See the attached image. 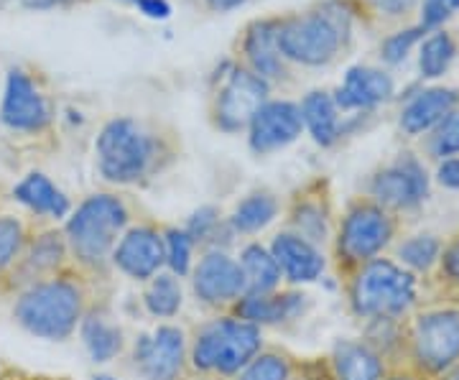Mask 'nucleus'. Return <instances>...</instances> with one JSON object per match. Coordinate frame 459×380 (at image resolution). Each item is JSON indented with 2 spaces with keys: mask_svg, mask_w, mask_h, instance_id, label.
<instances>
[{
  "mask_svg": "<svg viewBox=\"0 0 459 380\" xmlns=\"http://www.w3.org/2000/svg\"><path fill=\"white\" fill-rule=\"evenodd\" d=\"M115 281H102L72 263L11 298L8 312L26 334L47 342H69L95 307L113 304Z\"/></svg>",
  "mask_w": 459,
  "mask_h": 380,
  "instance_id": "1",
  "label": "nucleus"
},
{
  "mask_svg": "<svg viewBox=\"0 0 459 380\" xmlns=\"http://www.w3.org/2000/svg\"><path fill=\"white\" fill-rule=\"evenodd\" d=\"M179 141L164 125L120 116L108 120L95 141L100 177L115 186H143L177 164Z\"/></svg>",
  "mask_w": 459,
  "mask_h": 380,
  "instance_id": "2",
  "label": "nucleus"
},
{
  "mask_svg": "<svg viewBox=\"0 0 459 380\" xmlns=\"http://www.w3.org/2000/svg\"><path fill=\"white\" fill-rule=\"evenodd\" d=\"M135 220V204L126 194L95 192L84 197L62 222L72 263L95 279L115 281L110 255L120 235Z\"/></svg>",
  "mask_w": 459,
  "mask_h": 380,
  "instance_id": "3",
  "label": "nucleus"
},
{
  "mask_svg": "<svg viewBox=\"0 0 459 380\" xmlns=\"http://www.w3.org/2000/svg\"><path fill=\"white\" fill-rule=\"evenodd\" d=\"M403 235V220L377 204L368 194H355L337 215L329 243V265L337 283H342L360 265L388 255Z\"/></svg>",
  "mask_w": 459,
  "mask_h": 380,
  "instance_id": "4",
  "label": "nucleus"
},
{
  "mask_svg": "<svg viewBox=\"0 0 459 380\" xmlns=\"http://www.w3.org/2000/svg\"><path fill=\"white\" fill-rule=\"evenodd\" d=\"M340 289L347 312L358 324L373 319H406L424 301V281L395 263L391 255L360 265L340 283Z\"/></svg>",
  "mask_w": 459,
  "mask_h": 380,
  "instance_id": "5",
  "label": "nucleus"
},
{
  "mask_svg": "<svg viewBox=\"0 0 459 380\" xmlns=\"http://www.w3.org/2000/svg\"><path fill=\"white\" fill-rule=\"evenodd\" d=\"M192 376L235 380L265 345L261 327L232 315H207L186 327Z\"/></svg>",
  "mask_w": 459,
  "mask_h": 380,
  "instance_id": "6",
  "label": "nucleus"
},
{
  "mask_svg": "<svg viewBox=\"0 0 459 380\" xmlns=\"http://www.w3.org/2000/svg\"><path fill=\"white\" fill-rule=\"evenodd\" d=\"M459 363V304L424 298L406 316V365L439 378Z\"/></svg>",
  "mask_w": 459,
  "mask_h": 380,
  "instance_id": "7",
  "label": "nucleus"
},
{
  "mask_svg": "<svg viewBox=\"0 0 459 380\" xmlns=\"http://www.w3.org/2000/svg\"><path fill=\"white\" fill-rule=\"evenodd\" d=\"M352 36V11L344 3H327L307 16L281 23V56L304 66H325L337 59Z\"/></svg>",
  "mask_w": 459,
  "mask_h": 380,
  "instance_id": "8",
  "label": "nucleus"
},
{
  "mask_svg": "<svg viewBox=\"0 0 459 380\" xmlns=\"http://www.w3.org/2000/svg\"><path fill=\"white\" fill-rule=\"evenodd\" d=\"M362 194L406 220L419 215L431 199V174L413 151H401L368 177Z\"/></svg>",
  "mask_w": 459,
  "mask_h": 380,
  "instance_id": "9",
  "label": "nucleus"
},
{
  "mask_svg": "<svg viewBox=\"0 0 459 380\" xmlns=\"http://www.w3.org/2000/svg\"><path fill=\"white\" fill-rule=\"evenodd\" d=\"M128 365L141 380H186L189 370V334L184 324L159 322L146 334H138L128 350Z\"/></svg>",
  "mask_w": 459,
  "mask_h": 380,
  "instance_id": "10",
  "label": "nucleus"
},
{
  "mask_svg": "<svg viewBox=\"0 0 459 380\" xmlns=\"http://www.w3.org/2000/svg\"><path fill=\"white\" fill-rule=\"evenodd\" d=\"M189 289L204 315H228L230 307L246 294V279L230 250H204L192 265Z\"/></svg>",
  "mask_w": 459,
  "mask_h": 380,
  "instance_id": "11",
  "label": "nucleus"
},
{
  "mask_svg": "<svg viewBox=\"0 0 459 380\" xmlns=\"http://www.w3.org/2000/svg\"><path fill=\"white\" fill-rule=\"evenodd\" d=\"M337 207H334V194L325 177L309 179L294 189V194L283 204V225L286 230L296 232L307 238L316 248H322L329 255V243L337 225Z\"/></svg>",
  "mask_w": 459,
  "mask_h": 380,
  "instance_id": "12",
  "label": "nucleus"
},
{
  "mask_svg": "<svg viewBox=\"0 0 459 380\" xmlns=\"http://www.w3.org/2000/svg\"><path fill=\"white\" fill-rule=\"evenodd\" d=\"M115 276H123L133 283H146L166 268L164 255V222L153 217H138L120 235L110 255Z\"/></svg>",
  "mask_w": 459,
  "mask_h": 380,
  "instance_id": "13",
  "label": "nucleus"
},
{
  "mask_svg": "<svg viewBox=\"0 0 459 380\" xmlns=\"http://www.w3.org/2000/svg\"><path fill=\"white\" fill-rule=\"evenodd\" d=\"M0 123L13 135H41L54 123V105L29 72L11 69L0 99Z\"/></svg>",
  "mask_w": 459,
  "mask_h": 380,
  "instance_id": "14",
  "label": "nucleus"
},
{
  "mask_svg": "<svg viewBox=\"0 0 459 380\" xmlns=\"http://www.w3.org/2000/svg\"><path fill=\"white\" fill-rule=\"evenodd\" d=\"M268 99V82L253 74L250 69H232L210 105V120L214 131L235 133L246 131L250 117Z\"/></svg>",
  "mask_w": 459,
  "mask_h": 380,
  "instance_id": "15",
  "label": "nucleus"
},
{
  "mask_svg": "<svg viewBox=\"0 0 459 380\" xmlns=\"http://www.w3.org/2000/svg\"><path fill=\"white\" fill-rule=\"evenodd\" d=\"M69 265H72V255H69V246H66L62 225L41 222L39 230L33 232L31 243L23 250V258L18 261L13 276H11V283H8V304L23 289H29L33 283L62 273Z\"/></svg>",
  "mask_w": 459,
  "mask_h": 380,
  "instance_id": "16",
  "label": "nucleus"
},
{
  "mask_svg": "<svg viewBox=\"0 0 459 380\" xmlns=\"http://www.w3.org/2000/svg\"><path fill=\"white\" fill-rule=\"evenodd\" d=\"M312 312V297L301 286H281L268 294H243L228 315L255 327H289Z\"/></svg>",
  "mask_w": 459,
  "mask_h": 380,
  "instance_id": "17",
  "label": "nucleus"
},
{
  "mask_svg": "<svg viewBox=\"0 0 459 380\" xmlns=\"http://www.w3.org/2000/svg\"><path fill=\"white\" fill-rule=\"evenodd\" d=\"M403 99L406 102L398 113V128L406 138H427L459 110V90L449 84L413 87Z\"/></svg>",
  "mask_w": 459,
  "mask_h": 380,
  "instance_id": "18",
  "label": "nucleus"
},
{
  "mask_svg": "<svg viewBox=\"0 0 459 380\" xmlns=\"http://www.w3.org/2000/svg\"><path fill=\"white\" fill-rule=\"evenodd\" d=\"M247 143L255 156H268L291 146L304 133V120L296 102L265 99L247 123Z\"/></svg>",
  "mask_w": 459,
  "mask_h": 380,
  "instance_id": "19",
  "label": "nucleus"
},
{
  "mask_svg": "<svg viewBox=\"0 0 459 380\" xmlns=\"http://www.w3.org/2000/svg\"><path fill=\"white\" fill-rule=\"evenodd\" d=\"M268 250L279 263L283 286H307L319 281L329 265L325 250L286 228L273 232V238L268 240Z\"/></svg>",
  "mask_w": 459,
  "mask_h": 380,
  "instance_id": "20",
  "label": "nucleus"
},
{
  "mask_svg": "<svg viewBox=\"0 0 459 380\" xmlns=\"http://www.w3.org/2000/svg\"><path fill=\"white\" fill-rule=\"evenodd\" d=\"M299 110H301L304 128L309 131L314 143L322 146V149H332L340 141H344L347 135H355L360 128H365V120L373 116V113L342 116L334 98L329 92H325V90L309 92L307 98L301 99Z\"/></svg>",
  "mask_w": 459,
  "mask_h": 380,
  "instance_id": "21",
  "label": "nucleus"
},
{
  "mask_svg": "<svg viewBox=\"0 0 459 380\" xmlns=\"http://www.w3.org/2000/svg\"><path fill=\"white\" fill-rule=\"evenodd\" d=\"M340 113H376L380 105L395 98L394 77L380 66L355 65L347 69L342 84L332 95Z\"/></svg>",
  "mask_w": 459,
  "mask_h": 380,
  "instance_id": "22",
  "label": "nucleus"
},
{
  "mask_svg": "<svg viewBox=\"0 0 459 380\" xmlns=\"http://www.w3.org/2000/svg\"><path fill=\"white\" fill-rule=\"evenodd\" d=\"M77 334L82 337V345L90 355V360L98 365H108L117 358H123L128 345H131L126 337V330L113 319V304L95 307L90 315L84 316Z\"/></svg>",
  "mask_w": 459,
  "mask_h": 380,
  "instance_id": "23",
  "label": "nucleus"
},
{
  "mask_svg": "<svg viewBox=\"0 0 459 380\" xmlns=\"http://www.w3.org/2000/svg\"><path fill=\"white\" fill-rule=\"evenodd\" d=\"M11 197L16 199L18 204L26 210V215L39 217L44 222H54V225L65 222L69 212L74 210L65 192L51 182L47 174H41V171L26 174L13 186Z\"/></svg>",
  "mask_w": 459,
  "mask_h": 380,
  "instance_id": "24",
  "label": "nucleus"
},
{
  "mask_svg": "<svg viewBox=\"0 0 459 380\" xmlns=\"http://www.w3.org/2000/svg\"><path fill=\"white\" fill-rule=\"evenodd\" d=\"M332 380H383L388 363L362 337H342L327 352Z\"/></svg>",
  "mask_w": 459,
  "mask_h": 380,
  "instance_id": "25",
  "label": "nucleus"
},
{
  "mask_svg": "<svg viewBox=\"0 0 459 380\" xmlns=\"http://www.w3.org/2000/svg\"><path fill=\"white\" fill-rule=\"evenodd\" d=\"M44 220L26 212H0V307H8V283L23 250Z\"/></svg>",
  "mask_w": 459,
  "mask_h": 380,
  "instance_id": "26",
  "label": "nucleus"
},
{
  "mask_svg": "<svg viewBox=\"0 0 459 380\" xmlns=\"http://www.w3.org/2000/svg\"><path fill=\"white\" fill-rule=\"evenodd\" d=\"M281 212H283V204H281L279 194L268 186H258V189L247 192L246 197L232 207V212L228 215V225L235 238L253 240L271 222H276Z\"/></svg>",
  "mask_w": 459,
  "mask_h": 380,
  "instance_id": "27",
  "label": "nucleus"
},
{
  "mask_svg": "<svg viewBox=\"0 0 459 380\" xmlns=\"http://www.w3.org/2000/svg\"><path fill=\"white\" fill-rule=\"evenodd\" d=\"M279 21H255L246 36V56L250 72L261 80H279L286 74L283 56L279 51Z\"/></svg>",
  "mask_w": 459,
  "mask_h": 380,
  "instance_id": "28",
  "label": "nucleus"
},
{
  "mask_svg": "<svg viewBox=\"0 0 459 380\" xmlns=\"http://www.w3.org/2000/svg\"><path fill=\"white\" fill-rule=\"evenodd\" d=\"M444 238L439 232H411V235H401L391 248V258L395 263H401L406 271H411L416 279L427 283L434 273V268L439 263L442 255Z\"/></svg>",
  "mask_w": 459,
  "mask_h": 380,
  "instance_id": "29",
  "label": "nucleus"
},
{
  "mask_svg": "<svg viewBox=\"0 0 459 380\" xmlns=\"http://www.w3.org/2000/svg\"><path fill=\"white\" fill-rule=\"evenodd\" d=\"M235 261L246 279V294H268V291H276L283 286L279 263L271 255L268 246L261 240H255V238L246 240L238 250Z\"/></svg>",
  "mask_w": 459,
  "mask_h": 380,
  "instance_id": "30",
  "label": "nucleus"
},
{
  "mask_svg": "<svg viewBox=\"0 0 459 380\" xmlns=\"http://www.w3.org/2000/svg\"><path fill=\"white\" fill-rule=\"evenodd\" d=\"M304 355L279 342H265L235 380H301Z\"/></svg>",
  "mask_w": 459,
  "mask_h": 380,
  "instance_id": "31",
  "label": "nucleus"
},
{
  "mask_svg": "<svg viewBox=\"0 0 459 380\" xmlns=\"http://www.w3.org/2000/svg\"><path fill=\"white\" fill-rule=\"evenodd\" d=\"M141 307L156 322H174L184 307V283L174 273L161 271L146 283H141Z\"/></svg>",
  "mask_w": 459,
  "mask_h": 380,
  "instance_id": "32",
  "label": "nucleus"
},
{
  "mask_svg": "<svg viewBox=\"0 0 459 380\" xmlns=\"http://www.w3.org/2000/svg\"><path fill=\"white\" fill-rule=\"evenodd\" d=\"M181 228L192 238L197 255L204 250H228L230 243L235 240V235L228 225V215H222L220 207H214V204L199 207L197 212H192V217L186 220V225H181Z\"/></svg>",
  "mask_w": 459,
  "mask_h": 380,
  "instance_id": "33",
  "label": "nucleus"
},
{
  "mask_svg": "<svg viewBox=\"0 0 459 380\" xmlns=\"http://www.w3.org/2000/svg\"><path fill=\"white\" fill-rule=\"evenodd\" d=\"M360 337L388 363V367L406 363V319L365 322L360 324Z\"/></svg>",
  "mask_w": 459,
  "mask_h": 380,
  "instance_id": "34",
  "label": "nucleus"
},
{
  "mask_svg": "<svg viewBox=\"0 0 459 380\" xmlns=\"http://www.w3.org/2000/svg\"><path fill=\"white\" fill-rule=\"evenodd\" d=\"M424 298H444L459 304V230L444 238L439 263L431 279L424 283Z\"/></svg>",
  "mask_w": 459,
  "mask_h": 380,
  "instance_id": "35",
  "label": "nucleus"
},
{
  "mask_svg": "<svg viewBox=\"0 0 459 380\" xmlns=\"http://www.w3.org/2000/svg\"><path fill=\"white\" fill-rule=\"evenodd\" d=\"M457 39L449 31H431L419 44V74L421 80L437 82L452 69L457 59Z\"/></svg>",
  "mask_w": 459,
  "mask_h": 380,
  "instance_id": "36",
  "label": "nucleus"
},
{
  "mask_svg": "<svg viewBox=\"0 0 459 380\" xmlns=\"http://www.w3.org/2000/svg\"><path fill=\"white\" fill-rule=\"evenodd\" d=\"M164 255L166 271L174 273L177 279H189L192 265L197 261V248L192 243V238L186 235L179 225H164Z\"/></svg>",
  "mask_w": 459,
  "mask_h": 380,
  "instance_id": "37",
  "label": "nucleus"
},
{
  "mask_svg": "<svg viewBox=\"0 0 459 380\" xmlns=\"http://www.w3.org/2000/svg\"><path fill=\"white\" fill-rule=\"evenodd\" d=\"M424 36H427V31L416 23V26L401 29V31L391 33L388 39H383V44H380V59H383V65H406L409 56L413 54V49H419V44L424 41Z\"/></svg>",
  "mask_w": 459,
  "mask_h": 380,
  "instance_id": "38",
  "label": "nucleus"
},
{
  "mask_svg": "<svg viewBox=\"0 0 459 380\" xmlns=\"http://www.w3.org/2000/svg\"><path fill=\"white\" fill-rule=\"evenodd\" d=\"M427 153L437 164L444 159L459 156V110L446 117L431 135H427Z\"/></svg>",
  "mask_w": 459,
  "mask_h": 380,
  "instance_id": "39",
  "label": "nucleus"
},
{
  "mask_svg": "<svg viewBox=\"0 0 459 380\" xmlns=\"http://www.w3.org/2000/svg\"><path fill=\"white\" fill-rule=\"evenodd\" d=\"M452 16H455V11H449L442 0H421V5H419V26L427 33L442 31Z\"/></svg>",
  "mask_w": 459,
  "mask_h": 380,
  "instance_id": "40",
  "label": "nucleus"
},
{
  "mask_svg": "<svg viewBox=\"0 0 459 380\" xmlns=\"http://www.w3.org/2000/svg\"><path fill=\"white\" fill-rule=\"evenodd\" d=\"M434 179L437 184L446 189V192H457L459 194V156H452V159H444L437 164V171H434Z\"/></svg>",
  "mask_w": 459,
  "mask_h": 380,
  "instance_id": "41",
  "label": "nucleus"
},
{
  "mask_svg": "<svg viewBox=\"0 0 459 380\" xmlns=\"http://www.w3.org/2000/svg\"><path fill=\"white\" fill-rule=\"evenodd\" d=\"M416 3L419 0H373V5H376L377 11L388 18L409 16L411 11L416 8Z\"/></svg>",
  "mask_w": 459,
  "mask_h": 380,
  "instance_id": "42",
  "label": "nucleus"
},
{
  "mask_svg": "<svg viewBox=\"0 0 459 380\" xmlns=\"http://www.w3.org/2000/svg\"><path fill=\"white\" fill-rule=\"evenodd\" d=\"M383 380H431L427 378L424 373H419L416 367H411V365H394V367H388V373L383 376Z\"/></svg>",
  "mask_w": 459,
  "mask_h": 380,
  "instance_id": "43",
  "label": "nucleus"
},
{
  "mask_svg": "<svg viewBox=\"0 0 459 380\" xmlns=\"http://www.w3.org/2000/svg\"><path fill=\"white\" fill-rule=\"evenodd\" d=\"M138 5H141V11L151 18H166L171 13V8H169L166 0H138Z\"/></svg>",
  "mask_w": 459,
  "mask_h": 380,
  "instance_id": "44",
  "label": "nucleus"
},
{
  "mask_svg": "<svg viewBox=\"0 0 459 380\" xmlns=\"http://www.w3.org/2000/svg\"><path fill=\"white\" fill-rule=\"evenodd\" d=\"M16 380H72L69 376H51V373H33V370H23Z\"/></svg>",
  "mask_w": 459,
  "mask_h": 380,
  "instance_id": "45",
  "label": "nucleus"
},
{
  "mask_svg": "<svg viewBox=\"0 0 459 380\" xmlns=\"http://www.w3.org/2000/svg\"><path fill=\"white\" fill-rule=\"evenodd\" d=\"M207 3L212 5L214 11H232V8L243 5L246 0H207Z\"/></svg>",
  "mask_w": 459,
  "mask_h": 380,
  "instance_id": "46",
  "label": "nucleus"
},
{
  "mask_svg": "<svg viewBox=\"0 0 459 380\" xmlns=\"http://www.w3.org/2000/svg\"><path fill=\"white\" fill-rule=\"evenodd\" d=\"M18 367H21V365L8 363V360H3V358H0V380H8V378H11V376L16 373Z\"/></svg>",
  "mask_w": 459,
  "mask_h": 380,
  "instance_id": "47",
  "label": "nucleus"
},
{
  "mask_svg": "<svg viewBox=\"0 0 459 380\" xmlns=\"http://www.w3.org/2000/svg\"><path fill=\"white\" fill-rule=\"evenodd\" d=\"M434 380H459V363L452 365L449 370H444L442 376H439V378H434Z\"/></svg>",
  "mask_w": 459,
  "mask_h": 380,
  "instance_id": "48",
  "label": "nucleus"
},
{
  "mask_svg": "<svg viewBox=\"0 0 459 380\" xmlns=\"http://www.w3.org/2000/svg\"><path fill=\"white\" fill-rule=\"evenodd\" d=\"M186 380H230V378H217V376H189Z\"/></svg>",
  "mask_w": 459,
  "mask_h": 380,
  "instance_id": "49",
  "label": "nucleus"
},
{
  "mask_svg": "<svg viewBox=\"0 0 459 380\" xmlns=\"http://www.w3.org/2000/svg\"><path fill=\"white\" fill-rule=\"evenodd\" d=\"M442 3L449 11H459V0H442Z\"/></svg>",
  "mask_w": 459,
  "mask_h": 380,
  "instance_id": "50",
  "label": "nucleus"
},
{
  "mask_svg": "<svg viewBox=\"0 0 459 380\" xmlns=\"http://www.w3.org/2000/svg\"><path fill=\"white\" fill-rule=\"evenodd\" d=\"M23 370H26V367H18L16 373H13V376H11V378H8V380H16L18 376H21V373H23Z\"/></svg>",
  "mask_w": 459,
  "mask_h": 380,
  "instance_id": "51",
  "label": "nucleus"
},
{
  "mask_svg": "<svg viewBox=\"0 0 459 380\" xmlns=\"http://www.w3.org/2000/svg\"><path fill=\"white\" fill-rule=\"evenodd\" d=\"M3 3H8V0H0V5H3Z\"/></svg>",
  "mask_w": 459,
  "mask_h": 380,
  "instance_id": "52",
  "label": "nucleus"
},
{
  "mask_svg": "<svg viewBox=\"0 0 459 380\" xmlns=\"http://www.w3.org/2000/svg\"><path fill=\"white\" fill-rule=\"evenodd\" d=\"M133 3H138V0H133Z\"/></svg>",
  "mask_w": 459,
  "mask_h": 380,
  "instance_id": "53",
  "label": "nucleus"
}]
</instances>
